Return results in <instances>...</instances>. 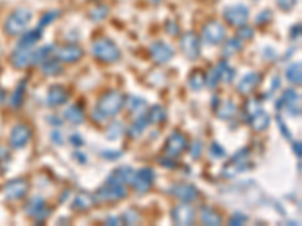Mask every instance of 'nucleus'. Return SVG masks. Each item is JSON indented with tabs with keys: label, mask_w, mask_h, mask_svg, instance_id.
Instances as JSON below:
<instances>
[{
	"label": "nucleus",
	"mask_w": 302,
	"mask_h": 226,
	"mask_svg": "<svg viewBox=\"0 0 302 226\" xmlns=\"http://www.w3.org/2000/svg\"><path fill=\"white\" fill-rule=\"evenodd\" d=\"M11 145L17 149L23 148L28 145V142L30 141V130L25 125V124H18L12 128L11 133Z\"/></svg>",
	"instance_id": "obj_14"
},
{
	"label": "nucleus",
	"mask_w": 302,
	"mask_h": 226,
	"mask_svg": "<svg viewBox=\"0 0 302 226\" xmlns=\"http://www.w3.org/2000/svg\"><path fill=\"white\" fill-rule=\"evenodd\" d=\"M172 220L177 223V225L186 226V225H192L193 220H195V211L190 205L183 204V205H179L172 210Z\"/></svg>",
	"instance_id": "obj_12"
},
{
	"label": "nucleus",
	"mask_w": 302,
	"mask_h": 226,
	"mask_svg": "<svg viewBox=\"0 0 302 226\" xmlns=\"http://www.w3.org/2000/svg\"><path fill=\"white\" fill-rule=\"evenodd\" d=\"M59 17V11H50V12H47L42 18H41V21H39V28H46L47 25H50L55 18H58Z\"/></svg>",
	"instance_id": "obj_42"
},
{
	"label": "nucleus",
	"mask_w": 302,
	"mask_h": 226,
	"mask_svg": "<svg viewBox=\"0 0 302 226\" xmlns=\"http://www.w3.org/2000/svg\"><path fill=\"white\" fill-rule=\"evenodd\" d=\"M168 25L172 26V29H168V33H169V35H177V33H179V26H177L174 21H168Z\"/></svg>",
	"instance_id": "obj_53"
},
{
	"label": "nucleus",
	"mask_w": 302,
	"mask_h": 226,
	"mask_svg": "<svg viewBox=\"0 0 302 226\" xmlns=\"http://www.w3.org/2000/svg\"><path fill=\"white\" fill-rule=\"evenodd\" d=\"M171 193L179 198L183 202H192L193 199L198 196V192L193 186L190 184H186V183H179L176 186L171 187Z\"/></svg>",
	"instance_id": "obj_16"
},
{
	"label": "nucleus",
	"mask_w": 302,
	"mask_h": 226,
	"mask_svg": "<svg viewBox=\"0 0 302 226\" xmlns=\"http://www.w3.org/2000/svg\"><path fill=\"white\" fill-rule=\"evenodd\" d=\"M121 155H122L121 151H114V149H104V151H101V157L106 159V160H117V159H120Z\"/></svg>",
	"instance_id": "obj_45"
},
{
	"label": "nucleus",
	"mask_w": 302,
	"mask_h": 226,
	"mask_svg": "<svg viewBox=\"0 0 302 226\" xmlns=\"http://www.w3.org/2000/svg\"><path fill=\"white\" fill-rule=\"evenodd\" d=\"M147 119H148V122H153V124H160L166 119V112L162 106H153L148 110Z\"/></svg>",
	"instance_id": "obj_32"
},
{
	"label": "nucleus",
	"mask_w": 302,
	"mask_h": 226,
	"mask_svg": "<svg viewBox=\"0 0 302 226\" xmlns=\"http://www.w3.org/2000/svg\"><path fill=\"white\" fill-rule=\"evenodd\" d=\"M258 82H260V76L257 73H249L238 83V91L241 94H249L251 91H254L255 86L258 85Z\"/></svg>",
	"instance_id": "obj_23"
},
{
	"label": "nucleus",
	"mask_w": 302,
	"mask_h": 226,
	"mask_svg": "<svg viewBox=\"0 0 302 226\" xmlns=\"http://www.w3.org/2000/svg\"><path fill=\"white\" fill-rule=\"evenodd\" d=\"M92 53L98 60H103L106 63H112L117 62L120 59L121 53L118 47L115 46L114 41L107 39V38H100L94 42L92 46Z\"/></svg>",
	"instance_id": "obj_3"
},
{
	"label": "nucleus",
	"mask_w": 302,
	"mask_h": 226,
	"mask_svg": "<svg viewBox=\"0 0 302 226\" xmlns=\"http://www.w3.org/2000/svg\"><path fill=\"white\" fill-rule=\"evenodd\" d=\"M286 79L290 82V83H295V85H301L302 80V71H301V63H293L290 65L287 70H286Z\"/></svg>",
	"instance_id": "obj_30"
},
{
	"label": "nucleus",
	"mask_w": 302,
	"mask_h": 226,
	"mask_svg": "<svg viewBox=\"0 0 302 226\" xmlns=\"http://www.w3.org/2000/svg\"><path fill=\"white\" fill-rule=\"evenodd\" d=\"M52 52H53V47H52V46H46V47H42V49L33 52V63H39V62L49 59Z\"/></svg>",
	"instance_id": "obj_38"
},
{
	"label": "nucleus",
	"mask_w": 302,
	"mask_h": 226,
	"mask_svg": "<svg viewBox=\"0 0 302 226\" xmlns=\"http://www.w3.org/2000/svg\"><path fill=\"white\" fill-rule=\"evenodd\" d=\"M74 155H76V159H77V160H80L82 163H85V162H87V157H85V155H83V154H82L80 151H77V152H76Z\"/></svg>",
	"instance_id": "obj_56"
},
{
	"label": "nucleus",
	"mask_w": 302,
	"mask_h": 226,
	"mask_svg": "<svg viewBox=\"0 0 302 226\" xmlns=\"http://www.w3.org/2000/svg\"><path fill=\"white\" fill-rule=\"evenodd\" d=\"M293 151H295L296 155H301V142H293Z\"/></svg>",
	"instance_id": "obj_54"
},
{
	"label": "nucleus",
	"mask_w": 302,
	"mask_h": 226,
	"mask_svg": "<svg viewBox=\"0 0 302 226\" xmlns=\"http://www.w3.org/2000/svg\"><path fill=\"white\" fill-rule=\"evenodd\" d=\"M127 189L121 183H107L106 187H101L97 192V198L100 200H118L125 198Z\"/></svg>",
	"instance_id": "obj_8"
},
{
	"label": "nucleus",
	"mask_w": 302,
	"mask_h": 226,
	"mask_svg": "<svg viewBox=\"0 0 302 226\" xmlns=\"http://www.w3.org/2000/svg\"><path fill=\"white\" fill-rule=\"evenodd\" d=\"M147 125H148V119H147V116H138L136 118V121L130 125V128H128V134L132 136V138H139L141 134H142V131L147 128Z\"/></svg>",
	"instance_id": "obj_29"
},
{
	"label": "nucleus",
	"mask_w": 302,
	"mask_h": 226,
	"mask_svg": "<svg viewBox=\"0 0 302 226\" xmlns=\"http://www.w3.org/2000/svg\"><path fill=\"white\" fill-rule=\"evenodd\" d=\"M52 139H53V142H56V145H62V136H60L59 130H53L52 131Z\"/></svg>",
	"instance_id": "obj_51"
},
{
	"label": "nucleus",
	"mask_w": 302,
	"mask_h": 226,
	"mask_svg": "<svg viewBox=\"0 0 302 226\" xmlns=\"http://www.w3.org/2000/svg\"><path fill=\"white\" fill-rule=\"evenodd\" d=\"M239 36L243 39H251L254 36V30L251 28H242L239 32Z\"/></svg>",
	"instance_id": "obj_50"
},
{
	"label": "nucleus",
	"mask_w": 302,
	"mask_h": 226,
	"mask_svg": "<svg viewBox=\"0 0 302 226\" xmlns=\"http://www.w3.org/2000/svg\"><path fill=\"white\" fill-rule=\"evenodd\" d=\"M107 14H109L107 6H97V8H94V9L91 11L90 17L94 21H101L103 18L107 17Z\"/></svg>",
	"instance_id": "obj_40"
},
{
	"label": "nucleus",
	"mask_w": 302,
	"mask_h": 226,
	"mask_svg": "<svg viewBox=\"0 0 302 226\" xmlns=\"http://www.w3.org/2000/svg\"><path fill=\"white\" fill-rule=\"evenodd\" d=\"M236 110H238V109H236V106H234L231 101H224L216 113H218V116H219L221 119H230V118L234 116Z\"/></svg>",
	"instance_id": "obj_34"
},
{
	"label": "nucleus",
	"mask_w": 302,
	"mask_h": 226,
	"mask_svg": "<svg viewBox=\"0 0 302 226\" xmlns=\"http://www.w3.org/2000/svg\"><path fill=\"white\" fill-rule=\"evenodd\" d=\"M82 56H83V50L79 46H74V44L60 47L58 53H56V59L62 60V62H67V63L77 62Z\"/></svg>",
	"instance_id": "obj_15"
},
{
	"label": "nucleus",
	"mask_w": 302,
	"mask_h": 226,
	"mask_svg": "<svg viewBox=\"0 0 302 226\" xmlns=\"http://www.w3.org/2000/svg\"><path fill=\"white\" fill-rule=\"evenodd\" d=\"M276 122H278V125H279V130H281V133L287 138V139H292V134H290V131L287 130V125L283 122V119H281V116H278L276 118Z\"/></svg>",
	"instance_id": "obj_49"
},
{
	"label": "nucleus",
	"mask_w": 302,
	"mask_h": 226,
	"mask_svg": "<svg viewBox=\"0 0 302 226\" xmlns=\"http://www.w3.org/2000/svg\"><path fill=\"white\" fill-rule=\"evenodd\" d=\"M249 17V9L245 5H234V6H228L224 11V18L231 25V26H238L241 28Z\"/></svg>",
	"instance_id": "obj_4"
},
{
	"label": "nucleus",
	"mask_w": 302,
	"mask_h": 226,
	"mask_svg": "<svg viewBox=\"0 0 302 226\" xmlns=\"http://www.w3.org/2000/svg\"><path fill=\"white\" fill-rule=\"evenodd\" d=\"M63 116L68 122L77 125V124H82L85 121V113L82 110V107H79L77 104H71L68 106L65 110H63Z\"/></svg>",
	"instance_id": "obj_24"
},
{
	"label": "nucleus",
	"mask_w": 302,
	"mask_h": 226,
	"mask_svg": "<svg viewBox=\"0 0 302 226\" xmlns=\"http://www.w3.org/2000/svg\"><path fill=\"white\" fill-rule=\"evenodd\" d=\"M204 85H206V77L201 71H193L189 76V87L192 91H200Z\"/></svg>",
	"instance_id": "obj_33"
},
{
	"label": "nucleus",
	"mask_w": 302,
	"mask_h": 226,
	"mask_svg": "<svg viewBox=\"0 0 302 226\" xmlns=\"http://www.w3.org/2000/svg\"><path fill=\"white\" fill-rule=\"evenodd\" d=\"M271 18H272L271 11H263L262 14H258V15H257V23H258V25H265V23H268Z\"/></svg>",
	"instance_id": "obj_48"
},
{
	"label": "nucleus",
	"mask_w": 302,
	"mask_h": 226,
	"mask_svg": "<svg viewBox=\"0 0 302 226\" xmlns=\"http://www.w3.org/2000/svg\"><path fill=\"white\" fill-rule=\"evenodd\" d=\"M296 2H298V0H278V6H279L281 9H284V11H290V9L295 8Z\"/></svg>",
	"instance_id": "obj_47"
},
{
	"label": "nucleus",
	"mask_w": 302,
	"mask_h": 226,
	"mask_svg": "<svg viewBox=\"0 0 302 226\" xmlns=\"http://www.w3.org/2000/svg\"><path fill=\"white\" fill-rule=\"evenodd\" d=\"M150 52L151 57L154 59V62H157V63H160V65L169 62V60L172 59V56H174V50H172L168 44H165V42H162V41H157V42L151 44Z\"/></svg>",
	"instance_id": "obj_11"
},
{
	"label": "nucleus",
	"mask_w": 302,
	"mask_h": 226,
	"mask_svg": "<svg viewBox=\"0 0 302 226\" xmlns=\"http://www.w3.org/2000/svg\"><path fill=\"white\" fill-rule=\"evenodd\" d=\"M214 71H216V74H218L219 82H224V83H231L233 79H234V76H236L234 68H231L225 60H221V62L216 65Z\"/></svg>",
	"instance_id": "obj_22"
},
{
	"label": "nucleus",
	"mask_w": 302,
	"mask_h": 226,
	"mask_svg": "<svg viewBox=\"0 0 302 226\" xmlns=\"http://www.w3.org/2000/svg\"><path fill=\"white\" fill-rule=\"evenodd\" d=\"M25 87H26V82H21L20 85L17 86L15 92L11 97V106L12 107H20L23 103V97H25Z\"/></svg>",
	"instance_id": "obj_37"
},
{
	"label": "nucleus",
	"mask_w": 302,
	"mask_h": 226,
	"mask_svg": "<svg viewBox=\"0 0 302 226\" xmlns=\"http://www.w3.org/2000/svg\"><path fill=\"white\" fill-rule=\"evenodd\" d=\"M242 42L239 39H236V38H233V39H230L227 44H224V49H222V55L224 56H233V55H236V53H239L242 50Z\"/></svg>",
	"instance_id": "obj_35"
},
{
	"label": "nucleus",
	"mask_w": 302,
	"mask_h": 226,
	"mask_svg": "<svg viewBox=\"0 0 302 226\" xmlns=\"http://www.w3.org/2000/svg\"><path fill=\"white\" fill-rule=\"evenodd\" d=\"M122 131H124L122 124L117 121V122H114V124L109 125V128L106 131V136H107V139H118L121 134H122Z\"/></svg>",
	"instance_id": "obj_39"
},
{
	"label": "nucleus",
	"mask_w": 302,
	"mask_h": 226,
	"mask_svg": "<svg viewBox=\"0 0 302 226\" xmlns=\"http://www.w3.org/2000/svg\"><path fill=\"white\" fill-rule=\"evenodd\" d=\"M41 70L46 76H59L62 73V66L58 59H52V57L46 59L44 63H41Z\"/></svg>",
	"instance_id": "obj_28"
},
{
	"label": "nucleus",
	"mask_w": 302,
	"mask_h": 226,
	"mask_svg": "<svg viewBox=\"0 0 302 226\" xmlns=\"http://www.w3.org/2000/svg\"><path fill=\"white\" fill-rule=\"evenodd\" d=\"M201 36H203V41L209 46L221 44L225 38V28L218 21H210L204 26Z\"/></svg>",
	"instance_id": "obj_5"
},
{
	"label": "nucleus",
	"mask_w": 302,
	"mask_h": 226,
	"mask_svg": "<svg viewBox=\"0 0 302 226\" xmlns=\"http://www.w3.org/2000/svg\"><path fill=\"white\" fill-rule=\"evenodd\" d=\"M245 222H248V216H245V214H242V213H234L233 216H231V219H230V225H243Z\"/></svg>",
	"instance_id": "obj_44"
},
{
	"label": "nucleus",
	"mask_w": 302,
	"mask_h": 226,
	"mask_svg": "<svg viewBox=\"0 0 302 226\" xmlns=\"http://www.w3.org/2000/svg\"><path fill=\"white\" fill-rule=\"evenodd\" d=\"M210 154L214 157V159H222V157H225V155H227L225 148H222L218 142H213V143H211Z\"/></svg>",
	"instance_id": "obj_41"
},
{
	"label": "nucleus",
	"mask_w": 302,
	"mask_h": 226,
	"mask_svg": "<svg viewBox=\"0 0 302 226\" xmlns=\"http://www.w3.org/2000/svg\"><path fill=\"white\" fill-rule=\"evenodd\" d=\"M136 172L128 166H121L115 170L109 178L107 183H121V184H132L135 181Z\"/></svg>",
	"instance_id": "obj_19"
},
{
	"label": "nucleus",
	"mask_w": 302,
	"mask_h": 226,
	"mask_svg": "<svg viewBox=\"0 0 302 226\" xmlns=\"http://www.w3.org/2000/svg\"><path fill=\"white\" fill-rule=\"evenodd\" d=\"M68 101V91L60 85H55L50 87L47 94V104L55 107V106H62Z\"/></svg>",
	"instance_id": "obj_17"
},
{
	"label": "nucleus",
	"mask_w": 302,
	"mask_h": 226,
	"mask_svg": "<svg viewBox=\"0 0 302 226\" xmlns=\"http://www.w3.org/2000/svg\"><path fill=\"white\" fill-rule=\"evenodd\" d=\"M124 103H125V97L122 94L117 91H109L98 100L97 110H100L104 116H115L122 110Z\"/></svg>",
	"instance_id": "obj_1"
},
{
	"label": "nucleus",
	"mask_w": 302,
	"mask_h": 226,
	"mask_svg": "<svg viewBox=\"0 0 302 226\" xmlns=\"http://www.w3.org/2000/svg\"><path fill=\"white\" fill-rule=\"evenodd\" d=\"M28 189H29L28 181H26V179H23V178H18V179H12V181H9V183L5 186L3 193H5V196H6L8 199L15 200V199L23 198V196L28 193Z\"/></svg>",
	"instance_id": "obj_10"
},
{
	"label": "nucleus",
	"mask_w": 302,
	"mask_h": 226,
	"mask_svg": "<svg viewBox=\"0 0 302 226\" xmlns=\"http://www.w3.org/2000/svg\"><path fill=\"white\" fill-rule=\"evenodd\" d=\"M145 106H147V103L142 98H138V97H128L127 98V107L133 113L141 115L142 110L145 109Z\"/></svg>",
	"instance_id": "obj_36"
},
{
	"label": "nucleus",
	"mask_w": 302,
	"mask_h": 226,
	"mask_svg": "<svg viewBox=\"0 0 302 226\" xmlns=\"http://www.w3.org/2000/svg\"><path fill=\"white\" fill-rule=\"evenodd\" d=\"M94 204V198L88 193H79L74 202H73V208L74 210H88L91 205Z\"/></svg>",
	"instance_id": "obj_31"
},
{
	"label": "nucleus",
	"mask_w": 302,
	"mask_h": 226,
	"mask_svg": "<svg viewBox=\"0 0 302 226\" xmlns=\"http://www.w3.org/2000/svg\"><path fill=\"white\" fill-rule=\"evenodd\" d=\"M219 83V79H218V74H216V71L214 70H211L210 73H209V77L206 79V85L209 86L210 89H214L216 86Z\"/></svg>",
	"instance_id": "obj_46"
},
{
	"label": "nucleus",
	"mask_w": 302,
	"mask_h": 226,
	"mask_svg": "<svg viewBox=\"0 0 302 226\" xmlns=\"http://www.w3.org/2000/svg\"><path fill=\"white\" fill-rule=\"evenodd\" d=\"M276 109H286L292 116H296L301 113V106H299V95L292 91L287 89L284 91V94L281 95V98L276 103Z\"/></svg>",
	"instance_id": "obj_6"
},
{
	"label": "nucleus",
	"mask_w": 302,
	"mask_h": 226,
	"mask_svg": "<svg viewBox=\"0 0 302 226\" xmlns=\"http://www.w3.org/2000/svg\"><path fill=\"white\" fill-rule=\"evenodd\" d=\"M26 210H28L29 216L36 219V222H42L49 216V210L46 208V202H44V199L41 198L32 199Z\"/></svg>",
	"instance_id": "obj_18"
},
{
	"label": "nucleus",
	"mask_w": 302,
	"mask_h": 226,
	"mask_svg": "<svg viewBox=\"0 0 302 226\" xmlns=\"http://www.w3.org/2000/svg\"><path fill=\"white\" fill-rule=\"evenodd\" d=\"M248 170V163L246 160H233L230 165H227L224 169H222V175H225L227 178H231V176H236L242 172Z\"/></svg>",
	"instance_id": "obj_25"
},
{
	"label": "nucleus",
	"mask_w": 302,
	"mask_h": 226,
	"mask_svg": "<svg viewBox=\"0 0 302 226\" xmlns=\"http://www.w3.org/2000/svg\"><path fill=\"white\" fill-rule=\"evenodd\" d=\"M107 225H121V219H118V217H109L107 219Z\"/></svg>",
	"instance_id": "obj_55"
},
{
	"label": "nucleus",
	"mask_w": 302,
	"mask_h": 226,
	"mask_svg": "<svg viewBox=\"0 0 302 226\" xmlns=\"http://www.w3.org/2000/svg\"><path fill=\"white\" fill-rule=\"evenodd\" d=\"M269 122H271L269 115L265 112V110H262V109H258V110H255V112L249 115V124H251V127H252L255 131H263V130H266L268 125H269Z\"/></svg>",
	"instance_id": "obj_21"
},
{
	"label": "nucleus",
	"mask_w": 302,
	"mask_h": 226,
	"mask_svg": "<svg viewBox=\"0 0 302 226\" xmlns=\"http://www.w3.org/2000/svg\"><path fill=\"white\" fill-rule=\"evenodd\" d=\"M181 50L184 56L189 59H197L201 55V46H200V38L193 32H187L183 35L180 41Z\"/></svg>",
	"instance_id": "obj_7"
},
{
	"label": "nucleus",
	"mask_w": 302,
	"mask_h": 226,
	"mask_svg": "<svg viewBox=\"0 0 302 226\" xmlns=\"http://www.w3.org/2000/svg\"><path fill=\"white\" fill-rule=\"evenodd\" d=\"M33 63V52L30 49H18L12 53V65L15 68H26Z\"/></svg>",
	"instance_id": "obj_20"
},
{
	"label": "nucleus",
	"mask_w": 302,
	"mask_h": 226,
	"mask_svg": "<svg viewBox=\"0 0 302 226\" xmlns=\"http://www.w3.org/2000/svg\"><path fill=\"white\" fill-rule=\"evenodd\" d=\"M30 20H32V11H29L28 8H18L8 17L5 29L9 35H21L28 28Z\"/></svg>",
	"instance_id": "obj_2"
},
{
	"label": "nucleus",
	"mask_w": 302,
	"mask_h": 226,
	"mask_svg": "<svg viewBox=\"0 0 302 226\" xmlns=\"http://www.w3.org/2000/svg\"><path fill=\"white\" fill-rule=\"evenodd\" d=\"M187 146V139L184 134H181L180 131H176L172 133L169 138H168V142H166V146H165V154L171 159H174L176 155L181 154L184 151V148Z\"/></svg>",
	"instance_id": "obj_9"
},
{
	"label": "nucleus",
	"mask_w": 302,
	"mask_h": 226,
	"mask_svg": "<svg viewBox=\"0 0 302 226\" xmlns=\"http://www.w3.org/2000/svg\"><path fill=\"white\" fill-rule=\"evenodd\" d=\"M70 142H71L73 145H79V146L83 145V141H82V138H80L79 134H73V136L70 138Z\"/></svg>",
	"instance_id": "obj_52"
},
{
	"label": "nucleus",
	"mask_w": 302,
	"mask_h": 226,
	"mask_svg": "<svg viewBox=\"0 0 302 226\" xmlns=\"http://www.w3.org/2000/svg\"><path fill=\"white\" fill-rule=\"evenodd\" d=\"M39 38H41V30H39V29H35V30L26 32V33L21 36L20 42H18V49H32V47L39 41Z\"/></svg>",
	"instance_id": "obj_26"
},
{
	"label": "nucleus",
	"mask_w": 302,
	"mask_h": 226,
	"mask_svg": "<svg viewBox=\"0 0 302 226\" xmlns=\"http://www.w3.org/2000/svg\"><path fill=\"white\" fill-rule=\"evenodd\" d=\"M203 152V143L200 141H195L190 146V157L192 159H200Z\"/></svg>",
	"instance_id": "obj_43"
},
{
	"label": "nucleus",
	"mask_w": 302,
	"mask_h": 226,
	"mask_svg": "<svg viewBox=\"0 0 302 226\" xmlns=\"http://www.w3.org/2000/svg\"><path fill=\"white\" fill-rule=\"evenodd\" d=\"M154 181V170L148 169V168H144L139 172H136V176H135V181L132 183L136 189L138 193H145L148 192L150 186Z\"/></svg>",
	"instance_id": "obj_13"
},
{
	"label": "nucleus",
	"mask_w": 302,
	"mask_h": 226,
	"mask_svg": "<svg viewBox=\"0 0 302 226\" xmlns=\"http://www.w3.org/2000/svg\"><path fill=\"white\" fill-rule=\"evenodd\" d=\"M201 220L204 225H210V226H218L222 223V217L209 207H203L201 208Z\"/></svg>",
	"instance_id": "obj_27"
}]
</instances>
